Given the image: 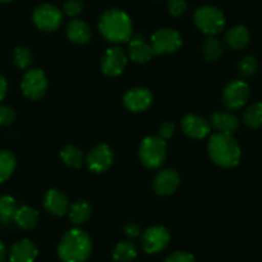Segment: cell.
<instances>
[{
	"label": "cell",
	"instance_id": "6da1fadb",
	"mask_svg": "<svg viewBox=\"0 0 262 262\" xmlns=\"http://www.w3.org/2000/svg\"><path fill=\"white\" fill-rule=\"evenodd\" d=\"M92 251V239L81 229L69 230L58 244V256L62 262H85Z\"/></svg>",
	"mask_w": 262,
	"mask_h": 262
},
{
	"label": "cell",
	"instance_id": "7a4b0ae2",
	"mask_svg": "<svg viewBox=\"0 0 262 262\" xmlns=\"http://www.w3.org/2000/svg\"><path fill=\"white\" fill-rule=\"evenodd\" d=\"M208 155L217 166L231 168L239 163L242 152L233 135L217 133L213 134L208 142Z\"/></svg>",
	"mask_w": 262,
	"mask_h": 262
},
{
	"label": "cell",
	"instance_id": "3957f363",
	"mask_svg": "<svg viewBox=\"0 0 262 262\" xmlns=\"http://www.w3.org/2000/svg\"><path fill=\"white\" fill-rule=\"evenodd\" d=\"M99 30L111 42L120 44L131 39L133 24L127 14L120 9H108L100 16Z\"/></svg>",
	"mask_w": 262,
	"mask_h": 262
},
{
	"label": "cell",
	"instance_id": "277c9868",
	"mask_svg": "<svg viewBox=\"0 0 262 262\" xmlns=\"http://www.w3.org/2000/svg\"><path fill=\"white\" fill-rule=\"evenodd\" d=\"M167 157V145L160 137H147L140 144L139 158L147 168H158Z\"/></svg>",
	"mask_w": 262,
	"mask_h": 262
},
{
	"label": "cell",
	"instance_id": "5b68a950",
	"mask_svg": "<svg viewBox=\"0 0 262 262\" xmlns=\"http://www.w3.org/2000/svg\"><path fill=\"white\" fill-rule=\"evenodd\" d=\"M194 22L203 34L215 36L223 31L225 26V16L219 8L212 6H203L194 13Z\"/></svg>",
	"mask_w": 262,
	"mask_h": 262
},
{
	"label": "cell",
	"instance_id": "8992f818",
	"mask_svg": "<svg viewBox=\"0 0 262 262\" xmlns=\"http://www.w3.org/2000/svg\"><path fill=\"white\" fill-rule=\"evenodd\" d=\"M183 44L180 34L170 27L157 30L152 36V48L156 54H171L180 49Z\"/></svg>",
	"mask_w": 262,
	"mask_h": 262
},
{
	"label": "cell",
	"instance_id": "52a82bcc",
	"mask_svg": "<svg viewBox=\"0 0 262 262\" xmlns=\"http://www.w3.org/2000/svg\"><path fill=\"white\" fill-rule=\"evenodd\" d=\"M21 88L24 94L31 100H39L44 97L48 89V80L44 72L39 69H32L25 74Z\"/></svg>",
	"mask_w": 262,
	"mask_h": 262
},
{
	"label": "cell",
	"instance_id": "ba28073f",
	"mask_svg": "<svg viewBox=\"0 0 262 262\" xmlns=\"http://www.w3.org/2000/svg\"><path fill=\"white\" fill-rule=\"evenodd\" d=\"M32 21L41 31L52 32L55 31L62 24V13L52 4H41L34 11Z\"/></svg>",
	"mask_w": 262,
	"mask_h": 262
},
{
	"label": "cell",
	"instance_id": "9c48e42d",
	"mask_svg": "<svg viewBox=\"0 0 262 262\" xmlns=\"http://www.w3.org/2000/svg\"><path fill=\"white\" fill-rule=\"evenodd\" d=\"M249 95H251V89L247 82L242 80H233L224 89V104L229 110H239L248 102Z\"/></svg>",
	"mask_w": 262,
	"mask_h": 262
},
{
	"label": "cell",
	"instance_id": "30bf717a",
	"mask_svg": "<svg viewBox=\"0 0 262 262\" xmlns=\"http://www.w3.org/2000/svg\"><path fill=\"white\" fill-rule=\"evenodd\" d=\"M170 231L165 226H152L143 234L142 246L147 253H158L170 244Z\"/></svg>",
	"mask_w": 262,
	"mask_h": 262
},
{
	"label": "cell",
	"instance_id": "8fae6325",
	"mask_svg": "<svg viewBox=\"0 0 262 262\" xmlns=\"http://www.w3.org/2000/svg\"><path fill=\"white\" fill-rule=\"evenodd\" d=\"M127 64V55L121 48L113 47L105 50L102 57V71L110 77H116L121 75Z\"/></svg>",
	"mask_w": 262,
	"mask_h": 262
},
{
	"label": "cell",
	"instance_id": "7c38bea8",
	"mask_svg": "<svg viewBox=\"0 0 262 262\" xmlns=\"http://www.w3.org/2000/svg\"><path fill=\"white\" fill-rule=\"evenodd\" d=\"M113 158L112 149L107 144H98L88 155V167L93 172L102 173L112 166Z\"/></svg>",
	"mask_w": 262,
	"mask_h": 262
},
{
	"label": "cell",
	"instance_id": "4fadbf2b",
	"mask_svg": "<svg viewBox=\"0 0 262 262\" xmlns=\"http://www.w3.org/2000/svg\"><path fill=\"white\" fill-rule=\"evenodd\" d=\"M153 103V95L145 88H134L123 95V105L131 112H143Z\"/></svg>",
	"mask_w": 262,
	"mask_h": 262
},
{
	"label": "cell",
	"instance_id": "5bb4252c",
	"mask_svg": "<svg viewBox=\"0 0 262 262\" xmlns=\"http://www.w3.org/2000/svg\"><path fill=\"white\" fill-rule=\"evenodd\" d=\"M180 184V176L172 168H165L158 171L153 181V188L158 195H171L175 193Z\"/></svg>",
	"mask_w": 262,
	"mask_h": 262
},
{
	"label": "cell",
	"instance_id": "9a60e30c",
	"mask_svg": "<svg viewBox=\"0 0 262 262\" xmlns=\"http://www.w3.org/2000/svg\"><path fill=\"white\" fill-rule=\"evenodd\" d=\"M181 126L184 133L193 139H203L212 128L210 121L198 115H186L181 121Z\"/></svg>",
	"mask_w": 262,
	"mask_h": 262
},
{
	"label": "cell",
	"instance_id": "2e32d148",
	"mask_svg": "<svg viewBox=\"0 0 262 262\" xmlns=\"http://www.w3.org/2000/svg\"><path fill=\"white\" fill-rule=\"evenodd\" d=\"M39 249L36 244L30 239H21L12 246L9 251V261L11 262H35Z\"/></svg>",
	"mask_w": 262,
	"mask_h": 262
},
{
	"label": "cell",
	"instance_id": "e0dca14e",
	"mask_svg": "<svg viewBox=\"0 0 262 262\" xmlns=\"http://www.w3.org/2000/svg\"><path fill=\"white\" fill-rule=\"evenodd\" d=\"M44 206L47 211H49L54 216H63L69 212L70 203L67 196L63 191L58 189H50L47 191L44 198Z\"/></svg>",
	"mask_w": 262,
	"mask_h": 262
},
{
	"label": "cell",
	"instance_id": "ac0fdd59",
	"mask_svg": "<svg viewBox=\"0 0 262 262\" xmlns=\"http://www.w3.org/2000/svg\"><path fill=\"white\" fill-rule=\"evenodd\" d=\"M155 50H153L152 45L145 42L143 37L137 36L128 42V57L131 60H134L137 63H147L155 55Z\"/></svg>",
	"mask_w": 262,
	"mask_h": 262
},
{
	"label": "cell",
	"instance_id": "d6986e66",
	"mask_svg": "<svg viewBox=\"0 0 262 262\" xmlns=\"http://www.w3.org/2000/svg\"><path fill=\"white\" fill-rule=\"evenodd\" d=\"M211 126L224 134L233 135L239 128V120L236 116L229 112H216L211 116Z\"/></svg>",
	"mask_w": 262,
	"mask_h": 262
},
{
	"label": "cell",
	"instance_id": "ffe728a7",
	"mask_svg": "<svg viewBox=\"0 0 262 262\" xmlns=\"http://www.w3.org/2000/svg\"><path fill=\"white\" fill-rule=\"evenodd\" d=\"M251 35L244 26H234L225 34V44L231 50H242L249 44Z\"/></svg>",
	"mask_w": 262,
	"mask_h": 262
},
{
	"label": "cell",
	"instance_id": "44dd1931",
	"mask_svg": "<svg viewBox=\"0 0 262 262\" xmlns=\"http://www.w3.org/2000/svg\"><path fill=\"white\" fill-rule=\"evenodd\" d=\"M67 37L75 44H86L92 39V30L81 19H74L67 25Z\"/></svg>",
	"mask_w": 262,
	"mask_h": 262
},
{
	"label": "cell",
	"instance_id": "7402d4cb",
	"mask_svg": "<svg viewBox=\"0 0 262 262\" xmlns=\"http://www.w3.org/2000/svg\"><path fill=\"white\" fill-rule=\"evenodd\" d=\"M14 221L19 228L29 230V229L35 228L39 223V212L35 208L24 206L17 210L16 215H14Z\"/></svg>",
	"mask_w": 262,
	"mask_h": 262
},
{
	"label": "cell",
	"instance_id": "603a6c76",
	"mask_svg": "<svg viewBox=\"0 0 262 262\" xmlns=\"http://www.w3.org/2000/svg\"><path fill=\"white\" fill-rule=\"evenodd\" d=\"M92 216V206L88 201L80 200L70 207V220L74 225H82Z\"/></svg>",
	"mask_w": 262,
	"mask_h": 262
},
{
	"label": "cell",
	"instance_id": "cb8c5ba5",
	"mask_svg": "<svg viewBox=\"0 0 262 262\" xmlns=\"http://www.w3.org/2000/svg\"><path fill=\"white\" fill-rule=\"evenodd\" d=\"M138 249L133 242H120L113 249L112 257L116 262H131L137 258Z\"/></svg>",
	"mask_w": 262,
	"mask_h": 262
},
{
	"label": "cell",
	"instance_id": "d4e9b609",
	"mask_svg": "<svg viewBox=\"0 0 262 262\" xmlns=\"http://www.w3.org/2000/svg\"><path fill=\"white\" fill-rule=\"evenodd\" d=\"M60 157L63 162L70 167L80 168L84 163V155L80 148L75 147L72 144H67L62 150H60Z\"/></svg>",
	"mask_w": 262,
	"mask_h": 262
},
{
	"label": "cell",
	"instance_id": "484cf974",
	"mask_svg": "<svg viewBox=\"0 0 262 262\" xmlns=\"http://www.w3.org/2000/svg\"><path fill=\"white\" fill-rule=\"evenodd\" d=\"M16 156L9 150H0V183L8 180L16 168Z\"/></svg>",
	"mask_w": 262,
	"mask_h": 262
},
{
	"label": "cell",
	"instance_id": "4316f807",
	"mask_svg": "<svg viewBox=\"0 0 262 262\" xmlns=\"http://www.w3.org/2000/svg\"><path fill=\"white\" fill-rule=\"evenodd\" d=\"M244 123L251 128H258L262 126V103H254L249 105L243 115Z\"/></svg>",
	"mask_w": 262,
	"mask_h": 262
},
{
	"label": "cell",
	"instance_id": "83f0119b",
	"mask_svg": "<svg viewBox=\"0 0 262 262\" xmlns=\"http://www.w3.org/2000/svg\"><path fill=\"white\" fill-rule=\"evenodd\" d=\"M203 55L208 62H215L223 55V45L215 36H208L203 44Z\"/></svg>",
	"mask_w": 262,
	"mask_h": 262
},
{
	"label": "cell",
	"instance_id": "f1b7e54d",
	"mask_svg": "<svg viewBox=\"0 0 262 262\" xmlns=\"http://www.w3.org/2000/svg\"><path fill=\"white\" fill-rule=\"evenodd\" d=\"M16 200L11 195L0 196V217L4 221L14 220V215L17 212Z\"/></svg>",
	"mask_w": 262,
	"mask_h": 262
},
{
	"label": "cell",
	"instance_id": "f546056e",
	"mask_svg": "<svg viewBox=\"0 0 262 262\" xmlns=\"http://www.w3.org/2000/svg\"><path fill=\"white\" fill-rule=\"evenodd\" d=\"M14 64L21 70L29 69L32 63V54L26 47H17L13 53Z\"/></svg>",
	"mask_w": 262,
	"mask_h": 262
},
{
	"label": "cell",
	"instance_id": "4dcf8cb0",
	"mask_svg": "<svg viewBox=\"0 0 262 262\" xmlns=\"http://www.w3.org/2000/svg\"><path fill=\"white\" fill-rule=\"evenodd\" d=\"M257 71V60L252 55H246L239 62V72L243 77H251Z\"/></svg>",
	"mask_w": 262,
	"mask_h": 262
},
{
	"label": "cell",
	"instance_id": "1f68e13d",
	"mask_svg": "<svg viewBox=\"0 0 262 262\" xmlns=\"http://www.w3.org/2000/svg\"><path fill=\"white\" fill-rule=\"evenodd\" d=\"M85 6L82 0H66L63 9H64L66 14L70 17H77L82 13Z\"/></svg>",
	"mask_w": 262,
	"mask_h": 262
},
{
	"label": "cell",
	"instance_id": "d6a6232c",
	"mask_svg": "<svg viewBox=\"0 0 262 262\" xmlns=\"http://www.w3.org/2000/svg\"><path fill=\"white\" fill-rule=\"evenodd\" d=\"M167 8L172 16L179 17L185 13L188 4L185 0H167Z\"/></svg>",
	"mask_w": 262,
	"mask_h": 262
},
{
	"label": "cell",
	"instance_id": "836d02e7",
	"mask_svg": "<svg viewBox=\"0 0 262 262\" xmlns=\"http://www.w3.org/2000/svg\"><path fill=\"white\" fill-rule=\"evenodd\" d=\"M16 118V113L8 105L0 104V126H8Z\"/></svg>",
	"mask_w": 262,
	"mask_h": 262
},
{
	"label": "cell",
	"instance_id": "e575fe53",
	"mask_svg": "<svg viewBox=\"0 0 262 262\" xmlns=\"http://www.w3.org/2000/svg\"><path fill=\"white\" fill-rule=\"evenodd\" d=\"M165 262H195V259H194L193 254L188 253V252L179 251L170 254V256L165 259Z\"/></svg>",
	"mask_w": 262,
	"mask_h": 262
},
{
	"label": "cell",
	"instance_id": "d590c367",
	"mask_svg": "<svg viewBox=\"0 0 262 262\" xmlns=\"http://www.w3.org/2000/svg\"><path fill=\"white\" fill-rule=\"evenodd\" d=\"M173 133H175V125H173L172 122H170V121L163 122L162 125L160 126V128H158V137L162 138L163 140L170 139L173 135Z\"/></svg>",
	"mask_w": 262,
	"mask_h": 262
},
{
	"label": "cell",
	"instance_id": "8d00e7d4",
	"mask_svg": "<svg viewBox=\"0 0 262 262\" xmlns=\"http://www.w3.org/2000/svg\"><path fill=\"white\" fill-rule=\"evenodd\" d=\"M140 233H142V229H140V226L138 225L137 223L126 224L125 234H126V236H127V238H130V239L138 238V236L140 235Z\"/></svg>",
	"mask_w": 262,
	"mask_h": 262
},
{
	"label": "cell",
	"instance_id": "74e56055",
	"mask_svg": "<svg viewBox=\"0 0 262 262\" xmlns=\"http://www.w3.org/2000/svg\"><path fill=\"white\" fill-rule=\"evenodd\" d=\"M7 92H8V82H7L6 77L0 75V102L6 98Z\"/></svg>",
	"mask_w": 262,
	"mask_h": 262
},
{
	"label": "cell",
	"instance_id": "f35d334b",
	"mask_svg": "<svg viewBox=\"0 0 262 262\" xmlns=\"http://www.w3.org/2000/svg\"><path fill=\"white\" fill-rule=\"evenodd\" d=\"M6 254H7L6 246L3 244V242L0 241V262L4 261V258H6Z\"/></svg>",
	"mask_w": 262,
	"mask_h": 262
},
{
	"label": "cell",
	"instance_id": "ab89813d",
	"mask_svg": "<svg viewBox=\"0 0 262 262\" xmlns=\"http://www.w3.org/2000/svg\"><path fill=\"white\" fill-rule=\"evenodd\" d=\"M12 0H0V3H3V4H7V3H11Z\"/></svg>",
	"mask_w": 262,
	"mask_h": 262
}]
</instances>
